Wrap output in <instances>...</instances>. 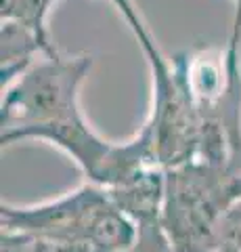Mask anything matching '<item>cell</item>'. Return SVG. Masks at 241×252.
<instances>
[{
  "label": "cell",
  "instance_id": "obj_2",
  "mask_svg": "<svg viewBox=\"0 0 241 252\" xmlns=\"http://www.w3.org/2000/svg\"><path fill=\"white\" fill-rule=\"evenodd\" d=\"M113 2L130 30L134 32L136 42L145 51L151 69L153 103L149 120L145 124L149 126L153 137L155 160L166 170L197 162L204 147V120L187 91L176 63H170L161 55L149 30L138 17L132 0H113Z\"/></svg>",
  "mask_w": 241,
  "mask_h": 252
},
{
  "label": "cell",
  "instance_id": "obj_1",
  "mask_svg": "<svg viewBox=\"0 0 241 252\" xmlns=\"http://www.w3.org/2000/svg\"><path fill=\"white\" fill-rule=\"evenodd\" d=\"M241 202V172L214 162L166 170L161 229L174 252H214L224 215Z\"/></svg>",
  "mask_w": 241,
  "mask_h": 252
},
{
  "label": "cell",
  "instance_id": "obj_5",
  "mask_svg": "<svg viewBox=\"0 0 241 252\" xmlns=\"http://www.w3.org/2000/svg\"><path fill=\"white\" fill-rule=\"evenodd\" d=\"M233 4H235V19H233V34H231V40L227 46V53H229V57L241 59V53H239V46H241V0H233Z\"/></svg>",
  "mask_w": 241,
  "mask_h": 252
},
{
  "label": "cell",
  "instance_id": "obj_6",
  "mask_svg": "<svg viewBox=\"0 0 241 252\" xmlns=\"http://www.w3.org/2000/svg\"><path fill=\"white\" fill-rule=\"evenodd\" d=\"M36 252H61L59 248H55V246H51V244H46V242H40L38 240V250Z\"/></svg>",
  "mask_w": 241,
  "mask_h": 252
},
{
  "label": "cell",
  "instance_id": "obj_3",
  "mask_svg": "<svg viewBox=\"0 0 241 252\" xmlns=\"http://www.w3.org/2000/svg\"><path fill=\"white\" fill-rule=\"evenodd\" d=\"M90 67V55H63L55 49L2 89V147H9L11 139L23 130L82 118L78 93Z\"/></svg>",
  "mask_w": 241,
  "mask_h": 252
},
{
  "label": "cell",
  "instance_id": "obj_4",
  "mask_svg": "<svg viewBox=\"0 0 241 252\" xmlns=\"http://www.w3.org/2000/svg\"><path fill=\"white\" fill-rule=\"evenodd\" d=\"M36 250H38V240L34 238V235L2 227V235H0V252H36Z\"/></svg>",
  "mask_w": 241,
  "mask_h": 252
}]
</instances>
